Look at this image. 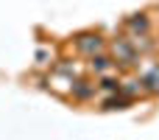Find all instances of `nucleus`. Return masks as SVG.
I'll return each instance as SVG.
<instances>
[{
    "label": "nucleus",
    "instance_id": "2",
    "mask_svg": "<svg viewBox=\"0 0 159 140\" xmlns=\"http://www.w3.org/2000/svg\"><path fill=\"white\" fill-rule=\"evenodd\" d=\"M137 79L143 81V90H145V98L148 95H159V62L145 56L140 65H137Z\"/></svg>",
    "mask_w": 159,
    "mask_h": 140
},
{
    "label": "nucleus",
    "instance_id": "3",
    "mask_svg": "<svg viewBox=\"0 0 159 140\" xmlns=\"http://www.w3.org/2000/svg\"><path fill=\"white\" fill-rule=\"evenodd\" d=\"M73 48H75V53L78 56H92V53H98V51H106V39L98 34V31H81V34H75L73 36Z\"/></svg>",
    "mask_w": 159,
    "mask_h": 140
},
{
    "label": "nucleus",
    "instance_id": "9",
    "mask_svg": "<svg viewBox=\"0 0 159 140\" xmlns=\"http://www.w3.org/2000/svg\"><path fill=\"white\" fill-rule=\"evenodd\" d=\"M95 87H98V95H115L120 90V73H106V76H98L95 79Z\"/></svg>",
    "mask_w": 159,
    "mask_h": 140
},
{
    "label": "nucleus",
    "instance_id": "7",
    "mask_svg": "<svg viewBox=\"0 0 159 140\" xmlns=\"http://www.w3.org/2000/svg\"><path fill=\"white\" fill-rule=\"evenodd\" d=\"M123 98H129L131 104L134 101H140V98H145V90H143V81L137 79V73L134 76H120V90H117Z\"/></svg>",
    "mask_w": 159,
    "mask_h": 140
},
{
    "label": "nucleus",
    "instance_id": "12",
    "mask_svg": "<svg viewBox=\"0 0 159 140\" xmlns=\"http://www.w3.org/2000/svg\"><path fill=\"white\" fill-rule=\"evenodd\" d=\"M36 62H39V65H50V62H56V56H53V48H42V51L36 53Z\"/></svg>",
    "mask_w": 159,
    "mask_h": 140
},
{
    "label": "nucleus",
    "instance_id": "8",
    "mask_svg": "<svg viewBox=\"0 0 159 140\" xmlns=\"http://www.w3.org/2000/svg\"><path fill=\"white\" fill-rule=\"evenodd\" d=\"M53 70L75 81V79H81V76H87V62H73V59H56Z\"/></svg>",
    "mask_w": 159,
    "mask_h": 140
},
{
    "label": "nucleus",
    "instance_id": "1",
    "mask_svg": "<svg viewBox=\"0 0 159 140\" xmlns=\"http://www.w3.org/2000/svg\"><path fill=\"white\" fill-rule=\"evenodd\" d=\"M106 51H109V56H112V62H115V67L117 70H123V73H134L137 70V65L143 62V56H140V51H137V45H134V39L131 36H115L112 42H106Z\"/></svg>",
    "mask_w": 159,
    "mask_h": 140
},
{
    "label": "nucleus",
    "instance_id": "6",
    "mask_svg": "<svg viewBox=\"0 0 159 140\" xmlns=\"http://www.w3.org/2000/svg\"><path fill=\"white\" fill-rule=\"evenodd\" d=\"M87 73H95V79H98V76H106V73H120V70L115 67L109 51H98V53L87 56Z\"/></svg>",
    "mask_w": 159,
    "mask_h": 140
},
{
    "label": "nucleus",
    "instance_id": "10",
    "mask_svg": "<svg viewBox=\"0 0 159 140\" xmlns=\"http://www.w3.org/2000/svg\"><path fill=\"white\" fill-rule=\"evenodd\" d=\"M48 87L53 90V93H61V95H67L70 93V87H73V79H67V76H61V73H50L48 76Z\"/></svg>",
    "mask_w": 159,
    "mask_h": 140
},
{
    "label": "nucleus",
    "instance_id": "11",
    "mask_svg": "<svg viewBox=\"0 0 159 140\" xmlns=\"http://www.w3.org/2000/svg\"><path fill=\"white\" fill-rule=\"evenodd\" d=\"M126 107H131V101L123 98L120 93H115V95H101V109H106V112H112V109H126Z\"/></svg>",
    "mask_w": 159,
    "mask_h": 140
},
{
    "label": "nucleus",
    "instance_id": "5",
    "mask_svg": "<svg viewBox=\"0 0 159 140\" xmlns=\"http://www.w3.org/2000/svg\"><path fill=\"white\" fill-rule=\"evenodd\" d=\"M95 95H98V87H95V81L89 79V73L81 76V79H75L73 87H70V93H67V98H73L75 104H92Z\"/></svg>",
    "mask_w": 159,
    "mask_h": 140
},
{
    "label": "nucleus",
    "instance_id": "13",
    "mask_svg": "<svg viewBox=\"0 0 159 140\" xmlns=\"http://www.w3.org/2000/svg\"><path fill=\"white\" fill-rule=\"evenodd\" d=\"M157 42H159V39H157Z\"/></svg>",
    "mask_w": 159,
    "mask_h": 140
},
{
    "label": "nucleus",
    "instance_id": "4",
    "mask_svg": "<svg viewBox=\"0 0 159 140\" xmlns=\"http://www.w3.org/2000/svg\"><path fill=\"white\" fill-rule=\"evenodd\" d=\"M123 34L131 36V39L154 34V17H151L148 11H137V14L126 17V22H123Z\"/></svg>",
    "mask_w": 159,
    "mask_h": 140
}]
</instances>
